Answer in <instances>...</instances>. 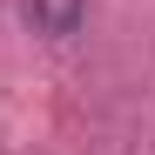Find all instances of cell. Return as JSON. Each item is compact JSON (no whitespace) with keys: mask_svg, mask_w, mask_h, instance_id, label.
Returning <instances> with one entry per match:
<instances>
[{"mask_svg":"<svg viewBox=\"0 0 155 155\" xmlns=\"http://www.w3.org/2000/svg\"><path fill=\"white\" fill-rule=\"evenodd\" d=\"M27 20H34V27L41 34H74V27H81V0H27Z\"/></svg>","mask_w":155,"mask_h":155,"instance_id":"1","label":"cell"}]
</instances>
